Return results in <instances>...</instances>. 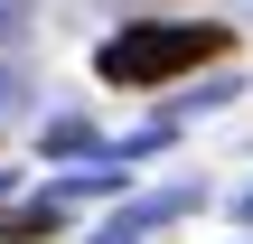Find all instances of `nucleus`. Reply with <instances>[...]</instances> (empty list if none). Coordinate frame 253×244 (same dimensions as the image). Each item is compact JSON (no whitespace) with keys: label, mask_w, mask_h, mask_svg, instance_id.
Masks as SVG:
<instances>
[{"label":"nucleus","mask_w":253,"mask_h":244,"mask_svg":"<svg viewBox=\"0 0 253 244\" xmlns=\"http://www.w3.org/2000/svg\"><path fill=\"white\" fill-rule=\"evenodd\" d=\"M225 47H235V28H216V19H131L94 47V75L103 85H178V75L216 66Z\"/></svg>","instance_id":"1"},{"label":"nucleus","mask_w":253,"mask_h":244,"mask_svg":"<svg viewBox=\"0 0 253 244\" xmlns=\"http://www.w3.org/2000/svg\"><path fill=\"white\" fill-rule=\"evenodd\" d=\"M207 207V188L197 179H178V188H141V197H122V216L113 226H94L84 244H150V235H169L178 216H197Z\"/></svg>","instance_id":"2"},{"label":"nucleus","mask_w":253,"mask_h":244,"mask_svg":"<svg viewBox=\"0 0 253 244\" xmlns=\"http://www.w3.org/2000/svg\"><path fill=\"white\" fill-rule=\"evenodd\" d=\"M66 226V197L47 188V197H0V244H47Z\"/></svg>","instance_id":"3"},{"label":"nucleus","mask_w":253,"mask_h":244,"mask_svg":"<svg viewBox=\"0 0 253 244\" xmlns=\"http://www.w3.org/2000/svg\"><path fill=\"white\" fill-rule=\"evenodd\" d=\"M47 150H56V160H84V150H103V141H94V122L66 113V122H47Z\"/></svg>","instance_id":"4"},{"label":"nucleus","mask_w":253,"mask_h":244,"mask_svg":"<svg viewBox=\"0 0 253 244\" xmlns=\"http://www.w3.org/2000/svg\"><path fill=\"white\" fill-rule=\"evenodd\" d=\"M19 103H28V75H19V66H0V122H19Z\"/></svg>","instance_id":"5"},{"label":"nucleus","mask_w":253,"mask_h":244,"mask_svg":"<svg viewBox=\"0 0 253 244\" xmlns=\"http://www.w3.org/2000/svg\"><path fill=\"white\" fill-rule=\"evenodd\" d=\"M28 38V0H0V47H19Z\"/></svg>","instance_id":"6"},{"label":"nucleus","mask_w":253,"mask_h":244,"mask_svg":"<svg viewBox=\"0 0 253 244\" xmlns=\"http://www.w3.org/2000/svg\"><path fill=\"white\" fill-rule=\"evenodd\" d=\"M0 197H9V169H0Z\"/></svg>","instance_id":"7"}]
</instances>
